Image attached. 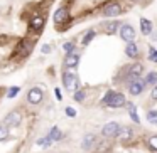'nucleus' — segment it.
<instances>
[{"mask_svg": "<svg viewBox=\"0 0 157 153\" xmlns=\"http://www.w3.org/2000/svg\"><path fill=\"white\" fill-rule=\"evenodd\" d=\"M42 52H44V54H48V52H51V47H49L48 44H46V46H42Z\"/></svg>", "mask_w": 157, "mask_h": 153, "instance_id": "nucleus-29", "label": "nucleus"}, {"mask_svg": "<svg viewBox=\"0 0 157 153\" xmlns=\"http://www.w3.org/2000/svg\"><path fill=\"white\" fill-rule=\"evenodd\" d=\"M157 98V89H155V86L152 88V99H155Z\"/></svg>", "mask_w": 157, "mask_h": 153, "instance_id": "nucleus-30", "label": "nucleus"}, {"mask_svg": "<svg viewBox=\"0 0 157 153\" xmlns=\"http://www.w3.org/2000/svg\"><path fill=\"white\" fill-rule=\"evenodd\" d=\"M54 93H56V96H58V99H61V91H59V89H58V88H56V89H54Z\"/></svg>", "mask_w": 157, "mask_h": 153, "instance_id": "nucleus-31", "label": "nucleus"}, {"mask_svg": "<svg viewBox=\"0 0 157 153\" xmlns=\"http://www.w3.org/2000/svg\"><path fill=\"white\" fill-rule=\"evenodd\" d=\"M69 20H71L69 7L61 5V7L56 10V14H54V24H56V27H58V31H63V29H64V25L68 24Z\"/></svg>", "mask_w": 157, "mask_h": 153, "instance_id": "nucleus-1", "label": "nucleus"}, {"mask_svg": "<svg viewBox=\"0 0 157 153\" xmlns=\"http://www.w3.org/2000/svg\"><path fill=\"white\" fill-rule=\"evenodd\" d=\"M144 81H145V84H149V86H152V88H154V86H155V82H157V74L154 71L149 72V74H147V78L144 79Z\"/></svg>", "mask_w": 157, "mask_h": 153, "instance_id": "nucleus-19", "label": "nucleus"}, {"mask_svg": "<svg viewBox=\"0 0 157 153\" xmlns=\"http://www.w3.org/2000/svg\"><path fill=\"white\" fill-rule=\"evenodd\" d=\"M142 64H139V62H135V64H132L128 67V82L133 81V79H139L140 74H142Z\"/></svg>", "mask_w": 157, "mask_h": 153, "instance_id": "nucleus-11", "label": "nucleus"}, {"mask_svg": "<svg viewBox=\"0 0 157 153\" xmlns=\"http://www.w3.org/2000/svg\"><path fill=\"white\" fill-rule=\"evenodd\" d=\"M120 37L123 39L125 42H130V41H133L135 39V29L132 27V25H128V24H125V25H120Z\"/></svg>", "mask_w": 157, "mask_h": 153, "instance_id": "nucleus-7", "label": "nucleus"}, {"mask_svg": "<svg viewBox=\"0 0 157 153\" xmlns=\"http://www.w3.org/2000/svg\"><path fill=\"white\" fill-rule=\"evenodd\" d=\"M95 145V136L93 135H86L83 140V150H91V146Z\"/></svg>", "mask_w": 157, "mask_h": 153, "instance_id": "nucleus-18", "label": "nucleus"}, {"mask_svg": "<svg viewBox=\"0 0 157 153\" xmlns=\"http://www.w3.org/2000/svg\"><path fill=\"white\" fill-rule=\"evenodd\" d=\"M125 54L128 57H137L139 56V49H137V44L133 41L127 42V47H125Z\"/></svg>", "mask_w": 157, "mask_h": 153, "instance_id": "nucleus-14", "label": "nucleus"}, {"mask_svg": "<svg viewBox=\"0 0 157 153\" xmlns=\"http://www.w3.org/2000/svg\"><path fill=\"white\" fill-rule=\"evenodd\" d=\"M147 118H149V123L155 125V123H157V113L155 111H149V113H147Z\"/></svg>", "mask_w": 157, "mask_h": 153, "instance_id": "nucleus-23", "label": "nucleus"}, {"mask_svg": "<svg viewBox=\"0 0 157 153\" xmlns=\"http://www.w3.org/2000/svg\"><path fill=\"white\" fill-rule=\"evenodd\" d=\"M117 136H118L122 141H130L133 138V129L130 126H120L118 131H117Z\"/></svg>", "mask_w": 157, "mask_h": 153, "instance_id": "nucleus-10", "label": "nucleus"}, {"mask_svg": "<svg viewBox=\"0 0 157 153\" xmlns=\"http://www.w3.org/2000/svg\"><path fill=\"white\" fill-rule=\"evenodd\" d=\"M123 14V7L120 5V2L117 0H112L105 7H101V15L106 19H112V17H118V15Z\"/></svg>", "mask_w": 157, "mask_h": 153, "instance_id": "nucleus-2", "label": "nucleus"}, {"mask_svg": "<svg viewBox=\"0 0 157 153\" xmlns=\"http://www.w3.org/2000/svg\"><path fill=\"white\" fill-rule=\"evenodd\" d=\"M118 128H120V125H118L117 121L106 123V125L101 128V136H103V138H113V136H117Z\"/></svg>", "mask_w": 157, "mask_h": 153, "instance_id": "nucleus-4", "label": "nucleus"}, {"mask_svg": "<svg viewBox=\"0 0 157 153\" xmlns=\"http://www.w3.org/2000/svg\"><path fill=\"white\" fill-rule=\"evenodd\" d=\"M75 101H78V103H81V101H85V98H86V91L85 89H78V91L75 93Z\"/></svg>", "mask_w": 157, "mask_h": 153, "instance_id": "nucleus-21", "label": "nucleus"}, {"mask_svg": "<svg viewBox=\"0 0 157 153\" xmlns=\"http://www.w3.org/2000/svg\"><path fill=\"white\" fill-rule=\"evenodd\" d=\"M66 51V54H68V52H71V51H76V44L75 42H68V44H64V47H63Z\"/></svg>", "mask_w": 157, "mask_h": 153, "instance_id": "nucleus-25", "label": "nucleus"}, {"mask_svg": "<svg viewBox=\"0 0 157 153\" xmlns=\"http://www.w3.org/2000/svg\"><path fill=\"white\" fill-rule=\"evenodd\" d=\"M96 35V32H95V29H90V31H86L85 32V37H83V41H81V44L83 46H88L90 42L93 41V37Z\"/></svg>", "mask_w": 157, "mask_h": 153, "instance_id": "nucleus-17", "label": "nucleus"}, {"mask_svg": "<svg viewBox=\"0 0 157 153\" xmlns=\"http://www.w3.org/2000/svg\"><path fill=\"white\" fill-rule=\"evenodd\" d=\"M42 98H44V93H42L41 88H32V89H29V93H27V101L31 103V104H39V103L42 101Z\"/></svg>", "mask_w": 157, "mask_h": 153, "instance_id": "nucleus-6", "label": "nucleus"}, {"mask_svg": "<svg viewBox=\"0 0 157 153\" xmlns=\"http://www.w3.org/2000/svg\"><path fill=\"white\" fill-rule=\"evenodd\" d=\"M48 136L52 140V141H59V140L63 138V133L59 131V128H58V126H52V128H51V131H49V135H48Z\"/></svg>", "mask_w": 157, "mask_h": 153, "instance_id": "nucleus-16", "label": "nucleus"}, {"mask_svg": "<svg viewBox=\"0 0 157 153\" xmlns=\"http://www.w3.org/2000/svg\"><path fill=\"white\" fill-rule=\"evenodd\" d=\"M157 136H150V140H149V146H150V150L152 151H155V148H157Z\"/></svg>", "mask_w": 157, "mask_h": 153, "instance_id": "nucleus-27", "label": "nucleus"}, {"mask_svg": "<svg viewBox=\"0 0 157 153\" xmlns=\"http://www.w3.org/2000/svg\"><path fill=\"white\" fill-rule=\"evenodd\" d=\"M9 136V129H7V126H0V141H4L5 138Z\"/></svg>", "mask_w": 157, "mask_h": 153, "instance_id": "nucleus-22", "label": "nucleus"}, {"mask_svg": "<svg viewBox=\"0 0 157 153\" xmlns=\"http://www.w3.org/2000/svg\"><path fill=\"white\" fill-rule=\"evenodd\" d=\"M78 62H79V54L76 51H71V52L66 54L64 61H63V66H64V67H76Z\"/></svg>", "mask_w": 157, "mask_h": 153, "instance_id": "nucleus-8", "label": "nucleus"}, {"mask_svg": "<svg viewBox=\"0 0 157 153\" xmlns=\"http://www.w3.org/2000/svg\"><path fill=\"white\" fill-rule=\"evenodd\" d=\"M19 91H21V88H19V86H12V88L9 89V98H15V94H17Z\"/></svg>", "mask_w": 157, "mask_h": 153, "instance_id": "nucleus-26", "label": "nucleus"}, {"mask_svg": "<svg viewBox=\"0 0 157 153\" xmlns=\"http://www.w3.org/2000/svg\"><path fill=\"white\" fill-rule=\"evenodd\" d=\"M120 22L118 20H113V22H105V24H103V29H105L106 32H110V34H113V32H117V29L120 27Z\"/></svg>", "mask_w": 157, "mask_h": 153, "instance_id": "nucleus-15", "label": "nucleus"}, {"mask_svg": "<svg viewBox=\"0 0 157 153\" xmlns=\"http://www.w3.org/2000/svg\"><path fill=\"white\" fill-rule=\"evenodd\" d=\"M66 115H68L69 118H75V116H76V111H75L73 108H66Z\"/></svg>", "mask_w": 157, "mask_h": 153, "instance_id": "nucleus-28", "label": "nucleus"}, {"mask_svg": "<svg viewBox=\"0 0 157 153\" xmlns=\"http://www.w3.org/2000/svg\"><path fill=\"white\" fill-rule=\"evenodd\" d=\"M125 104H127L125 96H123L122 93L112 91V96H110V99L106 101L105 106H110V108H122V106H125Z\"/></svg>", "mask_w": 157, "mask_h": 153, "instance_id": "nucleus-3", "label": "nucleus"}, {"mask_svg": "<svg viewBox=\"0 0 157 153\" xmlns=\"http://www.w3.org/2000/svg\"><path fill=\"white\" fill-rule=\"evenodd\" d=\"M22 123V115H21V111H12V113H9L7 116H5V125H9V126H19Z\"/></svg>", "mask_w": 157, "mask_h": 153, "instance_id": "nucleus-9", "label": "nucleus"}, {"mask_svg": "<svg viewBox=\"0 0 157 153\" xmlns=\"http://www.w3.org/2000/svg\"><path fill=\"white\" fill-rule=\"evenodd\" d=\"M63 82H64V88L66 89H71L73 84L78 82V78H76V74H73V72L64 71V72H63Z\"/></svg>", "mask_w": 157, "mask_h": 153, "instance_id": "nucleus-12", "label": "nucleus"}, {"mask_svg": "<svg viewBox=\"0 0 157 153\" xmlns=\"http://www.w3.org/2000/svg\"><path fill=\"white\" fill-rule=\"evenodd\" d=\"M149 59H150L152 62H155V61H157V52H155V49H154L152 46L149 47Z\"/></svg>", "mask_w": 157, "mask_h": 153, "instance_id": "nucleus-24", "label": "nucleus"}, {"mask_svg": "<svg viewBox=\"0 0 157 153\" xmlns=\"http://www.w3.org/2000/svg\"><path fill=\"white\" fill-rule=\"evenodd\" d=\"M127 2H132V4H135V2H140V0H127Z\"/></svg>", "mask_w": 157, "mask_h": 153, "instance_id": "nucleus-32", "label": "nucleus"}, {"mask_svg": "<svg viewBox=\"0 0 157 153\" xmlns=\"http://www.w3.org/2000/svg\"><path fill=\"white\" fill-rule=\"evenodd\" d=\"M140 29H142V34L144 35H150V34H152V22H150L149 19L142 17V19H140Z\"/></svg>", "mask_w": 157, "mask_h": 153, "instance_id": "nucleus-13", "label": "nucleus"}, {"mask_svg": "<svg viewBox=\"0 0 157 153\" xmlns=\"http://www.w3.org/2000/svg\"><path fill=\"white\" fill-rule=\"evenodd\" d=\"M128 115H130V118L133 119V123H140L139 116H137V109L133 104H128Z\"/></svg>", "mask_w": 157, "mask_h": 153, "instance_id": "nucleus-20", "label": "nucleus"}, {"mask_svg": "<svg viewBox=\"0 0 157 153\" xmlns=\"http://www.w3.org/2000/svg\"><path fill=\"white\" fill-rule=\"evenodd\" d=\"M145 81H142V79H133V81H130L128 84V91L132 96H139L144 93V89H145Z\"/></svg>", "mask_w": 157, "mask_h": 153, "instance_id": "nucleus-5", "label": "nucleus"}]
</instances>
